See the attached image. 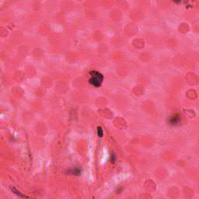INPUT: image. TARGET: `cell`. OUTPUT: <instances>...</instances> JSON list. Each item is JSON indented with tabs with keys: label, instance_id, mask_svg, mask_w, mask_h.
<instances>
[{
	"label": "cell",
	"instance_id": "obj_1",
	"mask_svg": "<svg viewBox=\"0 0 199 199\" xmlns=\"http://www.w3.org/2000/svg\"><path fill=\"white\" fill-rule=\"evenodd\" d=\"M90 74L91 75V78L89 79V82L97 88L100 87L104 80V76L97 71H91Z\"/></svg>",
	"mask_w": 199,
	"mask_h": 199
},
{
	"label": "cell",
	"instance_id": "obj_2",
	"mask_svg": "<svg viewBox=\"0 0 199 199\" xmlns=\"http://www.w3.org/2000/svg\"><path fill=\"white\" fill-rule=\"evenodd\" d=\"M67 174L69 175H76V176H79L82 173V171L79 168L77 167H73V168H70L66 171Z\"/></svg>",
	"mask_w": 199,
	"mask_h": 199
},
{
	"label": "cell",
	"instance_id": "obj_3",
	"mask_svg": "<svg viewBox=\"0 0 199 199\" xmlns=\"http://www.w3.org/2000/svg\"><path fill=\"white\" fill-rule=\"evenodd\" d=\"M10 190L12 191V193H14L15 195H17V196H19V197L22 198H25V199H28V197H27L26 195H23V193H21L20 191H18L17 188H15L14 187H12V186H11L10 187Z\"/></svg>",
	"mask_w": 199,
	"mask_h": 199
},
{
	"label": "cell",
	"instance_id": "obj_4",
	"mask_svg": "<svg viewBox=\"0 0 199 199\" xmlns=\"http://www.w3.org/2000/svg\"><path fill=\"white\" fill-rule=\"evenodd\" d=\"M179 121H180V117L178 116H176V115H175V116H173V117L171 118V123L172 125H176V124L178 123Z\"/></svg>",
	"mask_w": 199,
	"mask_h": 199
},
{
	"label": "cell",
	"instance_id": "obj_5",
	"mask_svg": "<svg viewBox=\"0 0 199 199\" xmlns=\"http://www.w3.org/2000/svg\"><path fill=\"white\" fill-rule=\"evenodd\" d=\"M97 135L100 138H102L104 136V131H103L102 128L101 127H97Z\"/></svg>",
	"mask_w": 199,
	"mask_h": 199
}]
</instances>
